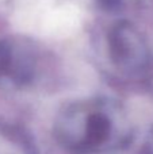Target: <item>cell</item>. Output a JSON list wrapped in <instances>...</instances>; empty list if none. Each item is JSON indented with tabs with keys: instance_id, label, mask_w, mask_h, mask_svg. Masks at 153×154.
Returning a JSON list of instances; mask_svg holds the SVG:
<instances>
[{
	"instance_id": "obj_1",
	"label": "cell",
	"mask_w": 153,
	"mask_h": 154,
	"mask_svg": "<svg viewBox=\"0 0 153 154\" xmlns=\"http://www.w3.org/2000/svg\"><path fill=\"white\" fill-rule=\"evenodd\" d=\"M100 3L106 5V7H110V8H114V7H118L121 4V0H99Z\"/></svg>"
}]
</instances>
